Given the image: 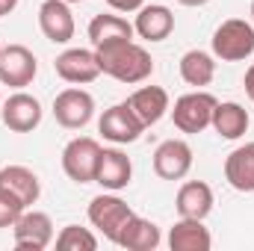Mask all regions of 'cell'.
<instances>
[{"label":"cell","mask_w":254,"mask_h":251,"mask_svg":"<svg viewBox=\"0 0 254 251\" xmlns=\"http://www.w3.org/2000/svg\"><path fill=\"white\" fill-rule=\"evenodd\" d=\"M133 178V163L125 151L119 148H101V157H98V169H95V184H101L110 192H119L125 189Z\"/></svg>","instance_id":"14"},{"label":"cell","mask_w":254,"mask_h":251,"mask_svg":"<svg viewBox=\"0 0 254 251\" xmlns=\"http://www.w3.org/2000/svg\"><path fill=\"white\" fill-rule=\"evenodd\" d=\"M57 74L63 77L65 83H74V86H86L92 80H98L101 74V65H98V54L95 51H86V48H68L57 57Z\"/></svg>","instance_id":"12"},{"label":"cell","mask_w":254,"mask_h":251,"mask_svg":"<svg viewBox=\"0 0 254 251\" xmlns=\"http://www.w3.org/2000/svg\"><path fill=\"white\" fill-rule=\"evenodd\" d=\"M24 210H27V207H24L18 198H12L6 189H0V228H12Z\"/></svg>","instance_id":"26"},{"label":"cell","mask_w":254,"mask_h":251,"mask_svg":"<svg viewBox=\"0 0 254 251\" xmlns=\"http://www.w3.org/2000/svg\"><path fill=\"white\" fill-rule=\"evenodd\" d=\"M116 246H122L127 251H154L160 246V228L154 222H148V219H142V216L133 213L127 219V225L122 228Z\"/></svg>","instance_id":"22"},{"label":"cell","mask_w":254,"mask_h":251,"mask_svg":"<svg viewBox=\"0 0 254 251\" xmlns=\"http://www.w3.org/2000/svg\"><path fill=\"white\" fill-rule=\"evenodd\" d=\"M181 77H184V83H190L195 89L210 86L216 77V60L207 51H187L181 57Z\"/></svg>","instance_id":"24"},{"label":"cell","mask_w":254,"mask_h":251,"mask_svg":"<svg viewBox=\"0 0 254 251\" xmlns=\"http://www.w3.org/2000/svg\"><path fill=\"white\" fill-rule=\"evenodd\" d=\"M36 74H39V63L30 48H24V45L3 48V57H0V83L3 86L24 89L36 80Z\"/></svg>","instance_id":"8"},{"label":"cell","mask_w":254,"mask_h":251,"mask_svg":"<svg viewBox=\"0 0 254 251\" xmlns=\"http://www.w3.org/2000/svg\"><path fill=\"white\" fill-rule=\"evenodd\" d=\"M0 189H6L24 207H33L39 201V195H42V184H39L36 172H30L27 166H6V169H0Z\"/></svg>","instance_id":"17"},{"label":"cell","mask_w":254,"mask_h":251,"mask_svg":"<svg viewBox=\"0 0 254 251\" xmlns=\"http://www.w3.org/2000/svg\"><path fill=\"white\" fill-rule=\"evenodd\" d=\"M98 130H101L104 139H110L116 145H130V142H136L142 136L145 125L136 119V113L130 110V104L125 101V104H116V107L104 110V116L98 122Z\"/></svg>","instance_id":"9"},{"label":"cell","mask_w":254,"mask_h":251,"mask_svg":"<svg viewBox=\"0 0 254 251\" xmlns=\"http://www.w3.org/2000/svg\"><path fill=\"white\" fill-rule=\"evenodd\" d=\"M130 110L136 113V119L145 127L157 125L166 113H169V92L163 86H142L127 98Z\"/></svg>","instance_id":"16"},{"label":"cell","mask_w":254,"mask_h":251,"mask_svg":"<svg viewBox=\"0 0 254 251\" xmlns=\"http://www.w3.org/2000/svg\"><path fill=\"white\" fill-rule=\"evenodd\" d=\"M252 18H254V0H252Z\"/></svg>","instance_id":"32"},{"label":"cell","mask_w":254,"mask_h":251,"mask_svg":"<svg viewBox=\"0 0 254 251\" xmlns=\"http://www.w3.org/2000/svg\"><path fill=\"white\" fill-rule=\"evenodd\" d=\"M210 127H213L222 139H240V136L249 130V113H246V107H240L237 101L216 104Z\"/></svg>","instance_id":"23"},{"label":"cell","mask_w":254,"mask_h":251,"mask_svg":"<svg viewBox=\"0 0 254 251\" xmlns=\"http://www.w3.org/2000/svg\"><path fill=\"white\" fill-rule=\"evenodd\" d=\"M225 181L237 192H254V142L240 145L225 160Z\"/></svg>","instance_id":"20"},{"label":"cell","mask_w":254,"mask_h":251,"mask_svg":"<svg viewBox=\"0 0 254 251\" xmlns=\"http://www.w3.org/2000/svg\"><path fill=\"white\" fill-rule=\"evenodd\" d=\"M133 30H136V36L145 39V42H163V39H169L172 30H175V15H172V9L163 6V3L142 6L139 15H136V21H133Z\"/></svg>","instance_id":"15"},{"label":"cell","mask_w":254,"mask_h":251,"mask_svg":"<svg viewBox=\"0 0 254 251\" xmlns=\"http://www.w3.org/2000/svg\"><path fill=\"white\" fill-rule=\"evenodd\" d=\"M57 249L60 251H95L98 249V237L89 228L80 225H65L57 234Z\"/></svg>","instance_id":"25"},{"label":"cell","mask_w":254,"mask_h":251,"mask_svg":"<svg viewBox=\"0 0 254 251\" xmlns=\"http://www.w3.org/2000/svg\"><path fill=\"white\" fill-rule=\"evenodd\" d=\"M169 246L172 251H210L213 237L204 228V219H181L169 231Z\"/></svg>","instance_id":"21"},{"label":"cell","mask_w":254,"mask_h":251,"mask_svg":"<svg viewBox=\"0 0 254 251\" xmlns=\"http://www.w3.org/2000/svg\"><path fill=\"white\" fill-rule=\"evenodd\" d=\"M95 116V98L86 89H63L54 98V119L57 125H63L65 130H83Z\"/></svg>","instance_id":"5"},{"label":"cell","mask_w":254,"mask_h":251,"mask_svg":"<svg viewBox=\"0 0 254 251\" xmlns=\"http://www.w3.org/2000/svg\"><path fill=\"white\" fill-rule=\"evenodd\" d=\"M178 3H184V6H204V3H210V0H178Z\"/></svg>","instance_id":"30"},{"label":"cell","mask_w":254,"mask_h":251,"mask_svg":"<svg viewBox=\"0 0 254 251\" xmlns=\"http://www.w3.org/2000/svg\"><path fill=\"white\" fill-rule=\"evenodd\" d=\"M175 207L181 219H207L213 210V189L204 181H190L178 189Z\"/></svg>","instance_id":"19"},{"label":"cell","mask_w":254,"mask_h":251,"mask_svg":"<svg viewBox=\"0 0 254 251\" xmlns=\"http://www.w3.org/2000/svg\"><path fill=\"white\" fill-rule=\"evenodd\" d=\"M65 3H83V0H65Z\"/></svg>","instance_id":"31"},{"label":"cell","mask_w":254,"mask_h":251,"mask_svg":"<svg viewBox=\"0 0 254 251\" xmlns=\"http://www.w3.org/2000/svg\"><path fill=\"white\" fill-rule=\"evenodd\" d=\"M98 54V65H101V74H110L113 80L119 83H142L154 74V60L151 54L136 45V42H116V45H104V48H95Z\"/></svg>","instance_id":"1"},{"label":"cell","mask_w":254,"mask_h":251,"mask_svg":"<svg viewBox=\"0 0 254 251\" xmlns=\"http://www.w3.org/2000/svg\"><path fill=\"white\" fill-rule=\"evenodd\" d=\"M246 92H249V98L254 101V65L246 71Z\"/></svg>","instance_id":"28"},{"label":"cell","mask_w":254,"mask_h":251,"mask_svg":"<svg viewBox=\"0 0 254 251\" xmlns=\"http://www.w3.org/2000/svg\"><path fill=\"white\" fill-rule=\"evenodd\" d=\"M89 42L92 48H104V45H116V42H133V24L122 15H95L89 21Z\"/></svg>","instance_id":"18"},{"label":"cell","mask_w":254,"mask_h":251,"mask_svg":"<svg viewBox=\"0 0 254 251\" xmlns=\"http://www.w3.org/2000/svg\"><path fill=\"white\" fill-rule=\"evenodd\" d=\"M133 216V210L127 207V201H122L119 195H98L89 204V222L107 237V240H119L122 228L127 225V219Z\"/></svg>","instance_id":"7"},{"label":"cell","mask_w":254,"mask_h":251,"mask_svg":"<svg viewBox=\"0 0 254 251\" xmlns=\"http://www.w3.org/2000/svg\"><path fill=\"white\" fill-rule=\"evenodd\" d=\"M0 57H3V45H0Z\"/></svg>","instance_id":"33"},{"label":"cell","mask_w":254,"mask_h":251,"mask_svg":"<svg viewBox=\"0 0 254 251\" xmlns=\"http://www.w3.org/2000/svg\"><path fill=\"white\" fill-rule=\"evenodd\" d=\"M192 169V148L184 139H166L154 151V172L163 181H184Z\"/></svg>","instance_id":"10"},{"label":"cell","mask_w":254,"mask_h":251,"mask_svg":"<svg viewBox=\"0 0 254 251\" xmlns=\"http://www.w3.org/2000/svg\"><path fill=\"white\" fill-rule=\"evenodd\" d=\"M216 98L210 92H190L184 98L175 101V110H172V122L181 133H201L207 130L213 122V110H216Z\"/></svg>","instance_id":"3"},{"label":"cell","mask_w":254,"mask_h":251,"mask_svg":"<svg viewBox=\"0 0 254 251\" xmlns=\"http://www.w3.org/2000/svg\"><path fill=\"white\" fill-rule=\"evenodd\" d=\"M116 12H139L145 6V0H107Z\"/></svg>","instance_id":"27"},{"label":"cell","mask_w":254,"mask_h":251,"mask_svg":"<svg viewBox=\"0 0 254 251\" xmlns=\"http://www.w3.org/2000/svg\"><path fill=\"white\" fill-rule=\"evenodd\" d=\"M12 234H15V246L24 251H42L54 243V222L48 213L42 210H24L18 216V222L12 225Z\"/></svg>","instance_id":"6"},{"label":"cell","mask_w":254,"mask_h":251,"mask_svg":"<svg viewBox=\"0 0 254 251\" xmlns=\"http://www.w3.org/2000/svg\"><path fill=\"white\" fill-rule=\"evenodd\" d=\"M101 145L92 136H77L65 145L63 151V169L74 184H95V169H98Z\"/></svg>","instance_id":"4"},{"label":"cell","mask_w":254,"mask_h":251,"mask_svg":"<svg viewBox=\"0 0 254 251\" xmlns=\"http://www.w3.org/2000/svg\"><path fill=\"white\" fill-rule=\"evenodd\" d=\"M254 54V27L246 18H228L213 33V57L222 63H243Z\"/></svg>","instance_id":"2"},{"label":"cell","mask_w":254,"mask_h":251,"mask_svg":"<svg viewBox=\"0 0 254 251\" xmlns=\"http://www.w3.org/2000/svg\"><path fill=\"white\" fill-rule=\"evenodd\" d=\"M15 6H18V0H0V18H3V15H9Z\"/></svg>","instance_id":"29"},{"label":"cell","mask_w":254,"mask_h":251,"mask_svg":"<svg viewBox=\"0 0 254 251\" xmlns=\"http://www.w3.org/2000/svg\"><path fill=\"white\" fill-rule=\"evenodd\" d=\"M0 116L12 133H30L42 125V104L27 92H15L0 104Z\"/></svg>","instance_id":"11"},{"label":"cell","mask_w":254,"mask_h":251,"mask_svg":"<svg viewBox=\"0 0 254 251\" xmlns=\"http://www.w3.org/2000/svg\"><path fill=\"white\" fill-rule=\"evenodd\" d=\"M39 27L48 42L54 45H68L74 39V15L71 3L65 0H45L39 6Z\"/></svg>","instance_id":"13"}]
</instances>
